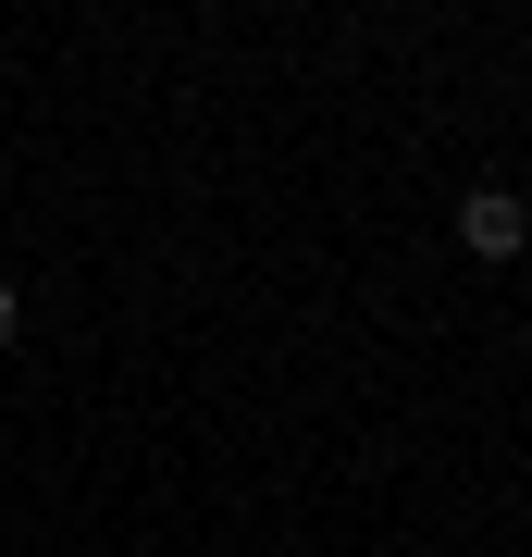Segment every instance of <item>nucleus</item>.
Listing matches in <instances>:
<instances>
[{"instance_id":"f257e3e1","label":"nucleus","mask_w":532,"mask_h":557,"mask_svg":"<svg viewBox=\"0 0 532 557\" xmlns=\"http://www.w3.org/2000/svg\"><path fill=\"white\" fill-rule=\"evenodd\" d=\"M458 236H471V260H520V236H532V211L508 199V186H471V199H458Z\"/></svg>"},{"instance_id":"f03ea898","label":"nucleus","mask_w":532,"mask_h":557,"mask_svg":"<svg viewBox=\"0 0 532 557\" xmlns=\"http://www.w3.org/2000/svg\"><path fill=\"white\" fill-rule=\"evenodd\" d=\"M0 347H13V285H0Z\"/></svg>"}]
</instances>
